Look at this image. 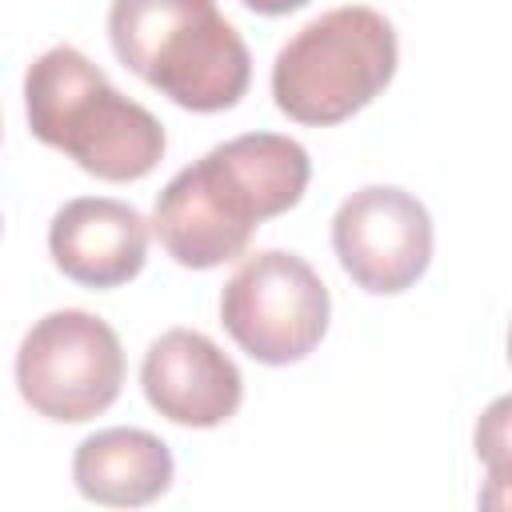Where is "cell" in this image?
Wrapping results in <instances>:
<instances>
[{
    "label": "cell",
    "mask_w": 512,
    "mask_h": 512,
    "mask_svg": "<svg viewBox=\"0 0 512 512\" xmlns=\"http://www.w3.org/2000/svg\"><path fill=\"white\" fill-rule=\"evenodd\" d=\"M312 176L304 144L280 132H244L180 168L152 208V232L184 268L244 256L252 232L296 208Z\"/></svg>",
    "instance_id": "1"
},
{
    "label": "cell",
    "mask_w": 512,
    "mask_h": 512,
    "mask_svg": "<svg viewBox=\"0 0 512 512\" xmlns=\"http://www.w3.org/2000/svg\"><path fill=\"white\" fill-rule=\"evenodd\" d=\"M24 112L40 144L108 184L144 180L168 148L160 120L72 44H56L28 64Z\"/></svg>",
    "instance_id": "2"
},
{
    "label": "cell",
    "mask_w": 512,
    "mask_h": 512,
    "mask_svg": "<svg viewBox=\"0 0 512 512\" xmlns=\"http://www.w3.org/2000/svg\"><path fill=\"white\" fill-rule=\"evenodd\" d=\"M108 40L128 72L188 112L236 108L252 56L216 0H112Z\"/></svg>",
    "instance_id": "3"
},
{
    "label": "cell",
    "mask_w": 512,
    "mask_h": 512,
    "mask_svg": "<svg viewBox=\"0 0 512 512\" xmlns=\"http://www.w3.org/2000/svg\"><path fill=\"white\" fill-rule=\"evenodd\" d=\"M396 28L368 4L308 20L272 60L276 108L296 124H340L372 104L396 76Z\"/></svg>",
    "instance_id": "4"
},
{
    "label": "cell",
    "mask_w": 512,
    "mask_h": 512,
    "mask_svg": "<svg viewBox=\"0 0 512 512\" xmlns=\"http://www.w3.org/2000/svg\"><path fill=\"white\" fill-rule=\"evenodd\" d=\"M124 384V348L108 320L84 308L40 316L16 348L24 404L56 424H84L108 412Z\"/></svg>",
    "instance_id": "5"
},
{
    "label": "cell",
    "mask_w": 512,
    "mask_h": 512,
    "mask_svg": "<svg viewBox=\"0 0 512 512\" xmlns=\"http://www.w3.org/2000/svg\"><path fill=\"white\" fill-rule=\"evenodd\" d=\"M332 296L320 272L284 248L248 256L220 292L224 332L260 364H296L328 332Z\"/></svg>",
    "instance_id": "6"
},
{
    "label": "cell",
    "mask_w": 512,
    "mask_h": 512,
    "mask_svg": "<svg viewBox=\"0 0 512 512\" xmlns=\"http://www.w3.org/2000/svg\"><path fill=\"white\" fill-rule=\"evenodd\" d=\"M332 248L356 288L396 296L412 288L432 260V216L412 192L368 184L336 208Z\"/></svg>",
    "instance_id": "7"
},
{
    "label": "cell",
    "mask_w": 512,
    "mask_h": 512,
    "mask_svg": "<svg viewBox=\"0 0 512 512\" xmlns=\"http://www.w3.org/2000/svg\"><path fill=\"white\" fill-rule=\"evenodd\" d=\"M140 388L148 404L180 428H216L232 420L244 400L240 368L196 328H168L148 344Z\"/></svg>",
    "instance_id": "8"
},
{
    "label": "cell",
    "mask_w": 512,
    "mask_h": 512,
    "mask_svg": "<svg viewBox=\"0 0 512 512\" xmlns=\"http://www.w3.org/2000/svg\"><path fill=\"white\" fill-rule=\"evenodd\" d=\"M148 220L112 196H76L48 224L56 268L84 288H120L148 260Z\"/></svg>",
    "instance_id": "9"
},
{
    "label": "cell",
    "mask_w": 512,
    "mask_h": 512,
    "mask_svg": "<svg viewBox=\"0 0 512 512\" xmlns=\"http://www.w3.org/2000/svg\"><path fill=\"white\" fill-rule=\"evenodd\" d=\"M172 452L144 428H104L80 440L72 480L84 500L108 508H140L172 488Z\"/></svg>",
    "instance_id": "10"
},
{
    "label": "cell",
    "mask_w": 512,
    "mask_h": 512,
    "mask_svg": "<svg viewBox=\"0 0 512 512\" xmlns=\"http://www.w3.org/2000/svg\"><path fill=\"white\" fill-rule=\"evenodd\" d=\"M244 8H252V12H260V16H284V12H296V8H304L308 0H240Z\"/></svg>",
    "instance_id": "11"
}]
</instances>
